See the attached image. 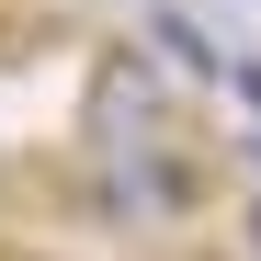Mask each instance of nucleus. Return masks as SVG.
Segmentation results:
<instances>
[{"instance_id": "3", "label": "nucleus", "mask_w": 261, "mask_h": 261, "mask_svg": "<svg viewBox=\"0 0 261 261\" xmlns=\"http://www.w3.org/2000/svg\"><path fill=\"white\" fill-rule=\"evenodd\" d=\"M250 250H261V204H250Z\"/></svg>"}, {"instance_id": "2", "label": "nucleus", "mask_w": 261, "mask_h": 261, "mask_svg": "<svg viewBox=\"0 0 261 261\" xmlns=\"http://www.w3.org/2000/svg\"><path fill=\"white\" fill-rule=\"evenodd\" d=\"M159 57H170V68H193V80H216V34L182 23V12H159Z\"/></svg>"}, {"instance_id": "1", "label": "nucleus", "mask_w": 261, "mask_h": 261, "mask_svg": "<svg viewBox=\"0 0 261 261\" xmlns=\"http://www.w3.org/2000/svg\"><path fill=\"white\" fill-rule=\"evenodd\" d=\"M159 114H170L159 68L114 46V57L91 68V102H80V125H91V148H102V159H148V148H159Z\"/></svg>"}]
</instances>
